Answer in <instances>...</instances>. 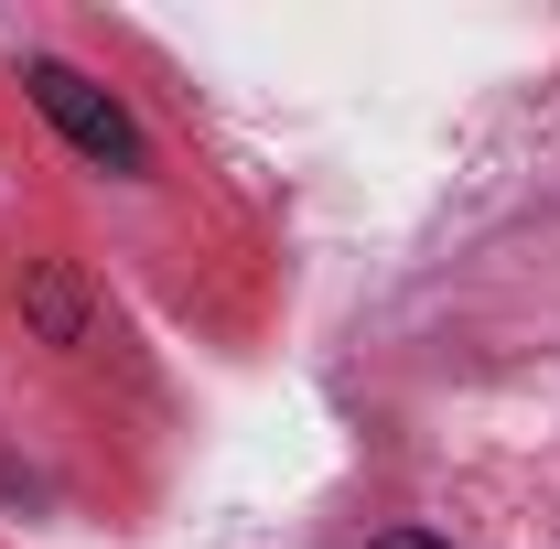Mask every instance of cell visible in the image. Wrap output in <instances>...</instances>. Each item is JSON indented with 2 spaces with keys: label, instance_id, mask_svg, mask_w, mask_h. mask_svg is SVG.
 <instances>
[{
  "label": "cell",
  "instance_id": "6da1fadb",
  "mask_svg": "<svg viewBox=\"0 0 560 549\" xmlns=\"http://www.w3.org/2000/svg\"><path fill=\"white\" fill-rule=\"evenodd\" d=\"M22 86H33V108L66 130V151H86L97 173H119V184H140V173H151V140H140V119H130V108H119V97H108L86 66H66V55H33V66H22Z\"/></svg>",
  "mask_w": 560,
  "mask_h": 549
},
{
  "label": "cell",
  "instance_id": "7a4b0ae2",
  "mask_svg": "<svg viewBox=\"0 0 560 549\" xmlns=\"http://www.w3.org/2000/svg\"><path fill=\"white\" fill-rule=\"evenodd\" d=\"M22 324L55 344V355H108V302L86 291L75 259H33L22 270Z\"/></svg>",
  "mask_w": 560,
  "mask_h": 549
},
{
  "label": "cell",
  "instance_id": "3957f363",
  "mask_svg": "<svg viewBox=\"0 0 560 549\" xmlns=\"http://www.w3.org/2000/svg\"><path fill=\"white\" fill-rule=\"evenodd\" d=\"M366 549H442L431 528H388V539H366Z\"/></svg>",
  "mask_w": 560,
  "mask_h": 549
}]
</instances>
